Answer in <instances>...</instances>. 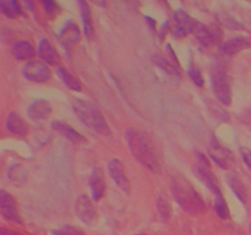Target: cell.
Returning a JSON list of instances; mask_svg holds the SVG:
<instances>
[{
    "label": "cell",
    "mask_w": 251,
    "mask_h": 235,
    "mask_svg": "<svg viewBox=\"0 0 251 235\" xmlns=\"http://www.w3.org/2000/svg\"><path fill=\"white\" fill-rule=\"evenodd\" d=\"M108 171H109L110 178L119 186V188H122L125 193H129L131 185H130L126 174H125L124 165H123L122 162L117 158L110 159L109 163H108Z\"/></svg>",
    "instance_id": "cell-12"
},
{
    "label": "cell",
    "mask_w": 251,
    "mask_h": 235,
    "mask_svg": "<svg viewBox=\"0 0 251 235\" xmlns=\"http://www.w3.org/2000/svg\"><path fill=\"white\" fill-rule=\"evenodd\" d=\"M173 34L176 38H184L188 34L194 33L198 27V21L193 19V17L189 16L185 11L183 10H176L173 15Z\"/></svg>",
    "instance_id": "cell-8"
},
{
    "label": "cell",
    "mask_w": 251,
    "mask_h": 235,
    "mask_svg": "<svg viewBox=\"0 0 251 235\" xmlns=\"http://www.w3.org/2000/svg\"><path fill=\"white\" fill-rule=\"evenodd\" d=\"M171 190L178 205L190 214H200L206 210L205 202L200 193L194 188L193 184L180 174L173 175Z\"/></svg>",
    "instance_id": "cell-2"
},
{
    "label": "cell",
    "mask_w": 251,
    "mask_h": 235,
    "mask_svg": "<svg viewBox=\"0 0 251 235\" xmlns=\"http://www.w3.org/2000/svg\"><path fill=\"white\" fill-rule=\"evenodd\" d=\"M136 235H145V234H136Z\"/></svg>",
    "instance_id": "cell-34"
},
{
    "label": "cell",
    "mask_w": 251,
    "mask_h": 235,
    "mask_svg": "<svg viewBox=\"0 0 251 235\" xmlns=\"http://www.w3.org/2000/svg\"><path fill=\"white\" fill-rule=\"evenodd\" d=\"M199 163H196L193 166V170L195 173V175L198 176L199 180L202 184H205L207 186L208 190L213 193V195H217L221 192L220 184H218L217 178H216L215 173L211 169L210 164L206 161L205 157L202 154H199Z\"/></svg>",
    "instance_id": "cell-5"
},
{
    "label": "cell",
    "mask_w": 251,
    "mask_h": 235,
    "mask_svg": "<svg viewBox=\"0 0 251 235\" xmlns=\"http://www.w3.org/2000/svg\"><path fill=\"white\" fill-rule=\"evenodd\" d=\"M38 55L43 63L49 65H58L60 63V56L53 46L47 39H42L38 44Z\"/></svg>",
    "instance_id": "cell-18"
},
{
    "label": "cell",
    "mask_w": 251,
    "mask_h": 235,
    "mask_svg": "<svg viewBox=\"0 0 251 235\" xmlns=\"http://www.w3.org/2000/svg\"><path fill=\"white\" fill-rule=\"evenodd\" d=\"M6 129L17 136H26L28 134V125L16 112H11L7 115Z\"/></svg>",
    "instance_id": "cell-17"
},
{
    "label": "cell",
    "mask_w": 251,
    "mask_h": 235,
    "mask_svg": "<svg viewBox=\"0 0 251 235\" xmlns=\"http://www.w3.org/2000/svg\"><path fill=\"white\" fill-rule=\"evenodd\" d=\"M251 46V42L248 37H235V38L221 43L220 50L225 55H234L239 51L245 50Z\"/></svg>",
    "instance_id": "cell-16"
},
{
    "label": "cell",
    "mask_w": 251,
    "mask_h": 235,
    "mask_svg": "<svg viewBox=\"0 0 251 235\" xmlns=\"http://www.w3.org/2000/svg\"><path fill=\"white\" fill-rule=\"evenodd\" d=\"M76 212L85 224L91 225L97 220V210L91 198L86 195H81L76 201Z\"/></svg>",
    "instance_id": "cell-11"
},
{
    "label": "cell",
    "mask_w": 251,
    "mask_h": 235,
    "mask_svg": "<svg viewBox=\"0 0 251 235\" xmlns=\"http://www.w3.org/2000/svg\"><path fill=\"white\" fill-rule=\"evenodd\" d=\"M90 188L93 201H100L105 192L104 171L100 166H95L90 176Z\"/></svg>",
    "instance_id": "cell-13"
},
{
    "label": "cell",
    "mask_w": 251,
    "mask_h": 235,
    "mask_svg": "<svg viewBox=\"0 0 251 235\" xmlns=\"http://www.w3.org/2000/svg\"><path fill=\"white\" fill-rule=\"evenodd\" d=\"M0 211L6 219L17 223V224L22 223L19 214V210H17L16 200L6 190H0Z\"/></svg>",
    "instance_id": "cell-10"
},
{
    "label": "cell",
    "mask_w": 251,
    "mask_h": 235,
    "mask_svg": "<svg viewBox=\"0 0 251 235\" xmlns=\"http://www.w3.org/2000/svg\"><path fill=\"white\" fill-rule=\"evenodd\" d=\"M42 5H43L44 10H46L48 14H51V12L58 11V9H59L58 4H56L55 1H51V0H48V1H43V2H42Z\"/></svg>",
    "instance_id": "cell-30"
},
{
    "label": "cell",
    "mask_w": 251,
    "mask_h": 235,
    "mask_svg": "<svg viewBox=\"0 0 251 235\" xmlns=\"http://www.w3.org/2000/svg\"><path fill=\"white\" fill-rule=\"evenodd\" d=\"M211 83L212 90L217 99L222 104L230 105L232 103V88H230V78L227 69L223 64H217L211 72Z\"/></svg>",
    "instance_id": "cell-4"
},
{
    "label": "cell",
    "mask_w": 251,
    "mask_h": 235,
    "mask_svg": "<svg viewBox=\"0 0 251 235\" xmlns=\"http://www.w3.org/2000/svg\"><path fill=\"white\" fill-rule=\"evenodd\" d=\"M78 6H80L81 10V17H82L85 36L87 37V39H90V41H93V38H95V28H93L90 6H88V4L86 1H78Z\"/></svg>",
    "instance_id": "cell-21"
},
{
    "label": "cell",
    "mask_w": 251,
    "mask_h": 235,
    "mask_svg": "<svg viewBox=\"0 0 251 235\" xmlns=\"http://www.w3.org/2000/svg\"><path fill=\"white\" fill-rule=\"evenodd\" d=\"M207 151L211 159H212L217 165H220L221 168H230V165H232L233 162H234V156H233L232 152H230L227 147L222 146L216 139L211 140Z\"/></svg>",
    "instance_id": "cell-9"
},
{
    "label": "cell",
    "mask_w": 251,
    "mask_h": 235,
    "mask_svg": "<svg viewBox=\"0 0 251 235\" xmlns=\"http://www.w3.org/2000/svg\"><path fill=\"white\" fill-rule=\"evenodd\" d=\"M22 73L25 77L31 82L43 83L50 80L51 72L49 70L48 65L43 61L31 60L27 61L22 68Z\"/></svg>",
    "instance_id": "cell-7"
},
{
    "label": "cell",
    "mask_w": 251,
    "mask_h": 235,
    "mask_svg": "<svg viewBox=\"0 0 251 235\" xmlns=\"http://www.w3.org/2000/svg\"><path fill=\"white\" fill-rule=\"evenodd\" d=\"M56 73H58L59 77L61 78V81L65 83V86H68V88H70V90L73 91H81L82 85H81L80 80H78L76 76H74L70 71L59 66V68L56 69Z\"/></svg>",
    "instance_id": "cell-24"
},
{
    "label": "cell",
    "mask_w": 251,
    "mask_h": 235,
    "mask_svg": "<svg viewBox=\"0 0 251 235\" xmlns=\"http://www.w3.org/2000/svg\"><path fill=\"white\" fill-rule=\"evenodd\" d=\"M227 181H228V185L230 186L232 191L238 197V200H239L242 203H247V200H248L247 188H245L244 183L238 178V175H235V174H229V175L227 176Z\"/></svg>",
    "instance_id": "cell-22"
},
{
    "label": "cell",
    "mask_w": 251,
    "mask_h": 235,
    "mask_svg": "<svg viewBox=\"0 0 251 235\" xmlns=\"http://www.w3.org/2000/svg\"><path fill=\"white\" fill-rule=\"evenodd\" d=\"M153 63L156 64L159 69H162V70L166 71L167 73H169V75L176 76V77L180 76L178 66L174 63H172V61H169L168 56L167 55L164 56L163 54H156V55H153Z\"/></svg>",
    "instance_id": "cell-23"
},
{
    "label": "cell",
    "mask_w": 251,
    "mask_h": 235,
    "mask_svg": "<svg viewBox=\"0 0 251 235\" xmlns=\"http://www.w3.org/2000/svg\"><path fill=\"white\" fill-rule=\"evenodd\" d=\"M73 109L78 117V119L83 124L87 125L88 127H91L100 135H105V136L110 135L109 125L105 121L104 117H103L102 112L97 107V104L90 102V100L75 98L73 100Z\"/></svg>",
    "instance_id": "cell-3"
},
{
    "label": "cell",
    "mask_w": 251,
    "mask_h": 235,
    "mask_svg": "<svg viewBox=\"0 0 251 235\" xmlns=\"http://www.w3.org/2000/svg\"><path fill=\"white\" fill-rule=\"evenodd\" d=\"M157 210H158L159 213V217L162 218L163 222L168 220L171 218L172 214V207H171V203L166 200L164 197L159 196L158 200H157Z\"/></svg>",
    "instance_id": "cell-27"
},
{
    "label": "cell",
    "mask_w": 251,
    "mask_h": 235,
    "mask_svg": "<svg viewBox=\"0 0 251 235\" xmlns=\"http://www.w3.org/2000/svg\"><path fill=\"white\" fill-rule=\"evenodd\" d=\"M51 105L46 99H37L28 105L27 108V115L34 122H42L47 120V118L50 115Z\"/></svg>",
    "instance_id": "cell-14"
},
{
    "label": "cell",
    "mask_w": 251,
    "mask_h": 235,
    "mask_svg": "<svg viewBox=\"0 0 251 235\" xmlns=\"http://www.w3.org/2000/svg\"><path fill=\"white\" fill-rule=\"evenodd\" d=\"M11 53L17 60L31 61L36 56V49L29 42L19 41L12 46Z\"/></svg>",
    "instance_id": "cell-19"
},
{
    "label": "cell",
    "mask_w": 251,
    "mask_h": 235,
    "mask_svg": "<svg viewBox=\"0 0 251 235\" xmlns=\"http://www.w3.org/2000/svg\"><path fill=\"white\" fill-rule=\"evenodd\" d=\"M249 230H250V233H251V222H250V227H249Z\"/></svg>",
    "instance_id": "cell-33"
},
{
    "label": "cell",
    "mask_w": 251,
    "mask_h": 235,
    "mask_svg": "<svg viewBox=\"0 0 251 235\" xmlns=\"http://www.w3.org/2000/svg\"><path fill=\"white\" fill-rule=\"evenodd\" d=\"M194 34H195L198 42L203 48H211V47L217 46L222 42L223 38V31L218 24L205 26L200 22L198 24V27H196Z\"/></svg>",
    "instance_id": "cell-6"
},
{
    "label": "cell",
    "mask_w": 251,
    "mask_h": 235,
    "mask_svg": "<svg viewBox=\"0 0 251 235\" xmlns=\"http://www.w3.org/2000/svg\"><path fill=\"white\" fill-rule=\"evenodd\" d=\"M0 235H22L20 233L14 232V230H10L7 228H1L0 227Z\"/></svg>",
    "instance_id": "cell-32"
},
{
    "label": "cell",
    "mask_w": 251,
    "mask_h": 235,
    "mask_svg": "<svg viewBox=\"0 0 251 235\" xmlns=\"http://www.w3.org/2000/svg\"><path fill=\"white\" fill-rule=\"evenodd\" d=\"M59 41L63 44L65 48H73L74 46L80 42L81 33L80 29H78V26L74 21L66 22L65 26L63 27V29L60 31L58 36Z\"/></svg>",
    "instance_id": "cell-15"
},
{
    "label": "cell",
    "mask_w": 251,
    "mask_h": 235,
    "mask_svg": "<svg viewBox=\"0 0 251 235\" xmlns=\"http://www.w3.org/2000/svg\"><path fill=\"white\" fill-rule=\"evenodd\" d=\"M125 140L127 142L130 152L137 162H140L152 173L161 171V163H159L154 144L145 132L136 127H129L125 131Z\"/></svg>",
    "instance_id": "cell-1"
},
{
    "label": "cell",
    "mask_w": 251,
    "mask_h": 235,
    "mask_svg": "<svg viewBox=\"0 0 251 235\" xmlns=\"http://www.w3.org/2000/svg\"><path fill=\"white\" fill-rule=\"evenodd\" d=\"M51 127L53 130H55L56 132H59L60 135H63L65 139H68L69 141L74 142V143H85L86 139L81 134H78L77 131L73 129L70 125L65 124L63 121H53L51 122Z\"/></svg>",
    "instance_id": "cell-20"
},
{
    "label": "cell",
    "mask_w": 251,
    "mask_h": 235,
    "mask_svg": "<svg viewBox=\"0 0 251 235\" xmlns=\"http://www.w3.org/2000/svg\"><path fill=\"white\" fill-rule=\"evenodd\" d=\"M189 75H190V78L193 80V82L195 83L199 87H202L203 86V77L201 75V71L199 70L198 68H191L189 70Z\"/></svg>",
    "instance_id": "cell-29"
},
{
    "label": "cell",
    "mask_w": 251,
    "mask_h": 235,
    "mask_svg": "<svg viewBox=\"0 0 251 235\" xmlns=\"http://www.w3.org/2000/svg\"><path fill=\"white\" fill-rule=\"evenodd\" d=\"M0 12L6 17L14 19L22 14V7L19 2L14 1V0L12 1H0Z\"/></svg>",
    "instance_id": "cell-25"
},
{
    "label": "cell",
    "mask_w": 251,
    "mask_h": 235,
    "mask_svg": "<svg viewBox=\"0 0 251 235\" xmlns=\"http://www.w3.org/2000/svg\"><path fill=\"white\" fill-rule=\"evenodd\" d=\"M240 152H242L243 161H244V163L247 164V166L250 169V171H251V149L242 148L240 149Z\"/></svg>",
    "instance_id": "cell-31"
},
{
    "label": "cell",
    "mask_w": 251,
    "mask_h": 235,
    "mask_svg": "<svg viewBox=\"0 0 251 235\" xmlns=\"http://www.w3.org/2000/svg\"><path fill=\"white\" fill-rule=\"evenodd\" d=\"M213 208L215 212L221 219H228L229 218V210H228L227 202H226L225 197H223L222 192L215 195V202H213Z\"/></svg>",
    "instance_id": "cell-26"
},
{
    "label": "cell",
    "mask_w": 251,
    "mask_h": 235,
    "mask_svg": "<svg viewBox=\"0 0 251 235\" xmlns=\"http://www.w3.org/2000/svg\"><path fill=\"white\" fill-rule=\"evenodd\" d=\"M53 234L55 235H85V233L81 229H77L75 227H71V225H65L61 229L55 230L53 232Z\"/></svg>",
    "instance_id": "cell-28"
}]
</instances>
